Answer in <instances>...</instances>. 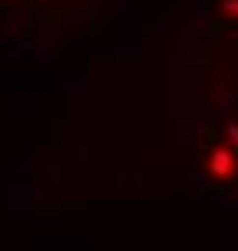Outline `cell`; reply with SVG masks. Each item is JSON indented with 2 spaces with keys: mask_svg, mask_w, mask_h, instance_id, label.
Returning <instances> with one entry per match:
<instances>
[{
  "mask_svg": "<svg viewBox=\"0 0 238 251\" xmlns=\"http://www.w3.org/2000/svg\"><path fill=\"white\" fill-rule=\"evenodd\" d=\"M235 153L232 150H214L211 156H208V170L214 173V176H221V180H228L232 173H235Z\"/></svg>",
  "mask_w": 238,
  "mask_h": 251,
  "instance_id": "6da1fadb",
  "label": "cell"
}]
</instances>
